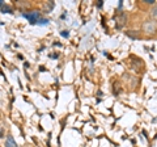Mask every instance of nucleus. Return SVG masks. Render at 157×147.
Returning <instances> with one entry per match:
<instances>
[{
    "label": "nucleus",
    "mask_w": 157,
    "mask_h": 147,
    "mask_svg": "<svg viewBox=\"0 0 157 147\" xmlns=\"http://www.w3.org/2000/svg\"><path fill=\"white\" fill-rule=\"evenodd\" d=\"M130 62H131V65H130V67L134 70L135 72H141L144 70V67H145V65H144V61L143 59H140V58H137V57H130Z\"/></svg>",
    "instance_id": "nucleus-1"
},
{
    "label": "nucleus",
    "mask_w": 157,
    "mask_h": 147,
    "mask_svg": "<svg viewBox=\"0 0 157 147\" xmlns=\"http://www.w3.org/2000/svg\"><path fill=\"white\" fill-rule=\"evenodd\" d=\"M143 32L147 33V34H155L157 32V22L155 20H152V18H148V20H145L143 22Z\"/></svg>",
    "instance_id": "nucleus-2"
},
{
    "label": "nucleus",
    "mask_w": 157,
    "mask_h": 147,
    "mask_svg": "<svg viewBox=\"0 0 157 147\" xmlns=\"http://www.w3.org/2000/svg\"><path fill=\"white\" fill-rule=\"evenodd\" d=\"M22 16L26 18V20H29V22L30 24H37L38 20H41V12L38 11H29V12H24Z\"/></svg>",
    "instance_id": "nucleus-3"
},
{
    "label": "nucleus",
    "mask_w": 157,
    "mask_h": 147,
    "mask_svg": "<svg viewBox=\"0 0 157 147\" xmlns=\"http://www.w3.org/2000/svg\"><path fill=\"white\" fill-rule=\"evenodd\" d=\"M127 37L132 38V40H139V38H141V32H136V30H128L126 32Z\"/></svg>",
    "instance_id": "nucleus-4"
},
{
    "label": "nucleus",
    "mask_w": 157,
    "mask_h": 147,
    "mask_svg": "<svg viewBox=\"0 0 157 147\" xmlns=\"http://www.w3.org/2000/svg\"><path fill=\"white\" fill-rule=\"evenodd\" d=\"M6 147H17L16 141L13 139L12 135H8L7 137V139H6Z\"/></svg>",
    "instance_id": "nucleus-5"
},
{
    "label": "nucleus",
    "mask_w": 157,
    "mask_h": 147,
    "mask_svg": "<svg viewBox=\"0 0 157 147\" xmlns=\"http://www.w3.org/2000/svg\"><path fill=\"white\" fill-rule=\"evenodd\" d=\"M126 21H127V17H126V14L122 12L121 13V17H119V20H118V26H124L126 25Z\"/></svg>",
    "instance_id": "nucleus-6"
},
{
    "label": "nucleus",
    "mask_w": 157,
    "mask_h": 147,
    "mask_svg": "<svg viewBox=\"0 0 157 147\" xmlns=\"http://www.w3.org/2000/svg\"><path fill=\"white\" fill-rule=\"evenodd\" d=\"M151 18L152 20H157V4H155L151 9Z\"/></svg>",
    "instance_id": "nucleus-7"
},
{
    "label": "nucleus",
    "mask_w": 157,
    "mask_h": 147,
    "mask_svg": "<svg viewBox=\"0 0 157 147\" xmlns=\"http://www.w3.org/2000/svg\"><path fill=\"white\" fill-rule=\"evenodd\" d=\"M0 11H3L4 13H12V7H9V6H3Z\"/></svg>",
    "instance_id": "nucleus-8"
},
{
    "label": "nucleus",
    "mask_w": 157,
    "mask_h": 147,
    "mask_svg": "<svg viewBox=\"0 0 157 147\" xmlns=\"http://www.w3.org/2000/svg\"><path fill=\"white\" fill-rule=\"evenodd\" d=\"M54 8V3L52 2H50V3H48V6H47V4H46V6H45V9H46V11L47 12H50L51 11V9Z\"/></svg>",
    "instance_id": "nucleus-9"
},
{
    "label": "nucleus",
    "mask_w": 157,
    "mask_h": 147,
    "mask_svg": "<svg viewBox=\"0 0 157 147\" xmlns=\"http://www.w3.org/2000/svg\"><path fill=\"white\" fill-rule=\"evenodd\" d=\"M38 25H46V24H48V20H46V18H41V20L37 21Z\"/></svg>",
    "instance_id": "nucleus-10"
},
{
    "label": "nucleus",
    "mask_w": 157,
    "mask_h": 147,
    "mask_svg": "<svg viewBox=\"0 0 157 147\" xmlns=\"http://www.w3.org/2000/svg\"><path fill=\"white\" fill-rule=\"evenodd\" d=\"M143 2L145 3V4H152V6H155V0H143Z\"/></svg>",
    "instance_id": "nucleus-11"
},
{
    "label": "nucleus",
    "mask_w": 157,
    "mask_h": 147,
    "mask_svg": "<svg viewBox=\"0 0 157 147\" xmlns=\"http://www.w3.org/2000/svg\"><path fill=\"white\" fill-rule=\"evenodd\" d=\"M118 87H119V84H118V83H115V84H114V93H115V95L119 93V92H118Z\"/></svg>",
    "instance_id": "nucleus-12"
},
{
    "label": "nucleus",
    "mask_w": 157,
    "mask_h": 147,
    "mask_svg": "<svg viewBox=\"0 0 157 147\" xmlns=\"http://www.w3.org/2000/svg\"><path fill=\"white\" fill-rule=\"evenodd\" d=\"M62 36H63V37H68V36H70V33L64 30V32H62Z\"/></svg>",
    "instance_id": "nucleus-13"
},
{
    "label": "nucleus",
    "mask_w": 157,
    "mask_h": 147,
    "mask_svg": "<svg viewBox=\"0 0 157 147\" xmlns=\"http://www.w3.org/2000/svg\"><path fill=\"white\" fill-rule=\"evenodd\" d=\"M3 6H4V2H3V0H0V9H2Z\"/></svg>",
    "instance_id": "nucleus-14"
},
{
    "label": "nucleus",
    "mask_w": 157,
    "mask_h": 147,
    "mask_svg": "<svg viewBox=\"0 0 157 147\" xmlns=\"http://www.w3.org/2000/svg\"><path fill=\"white\" fill-rule=\"evenodd\" d=\"M2 137H3V131L0 130V138H2Z\"/></svg>",
    "instance_id": "nucleus-15"
}]
</instances>
